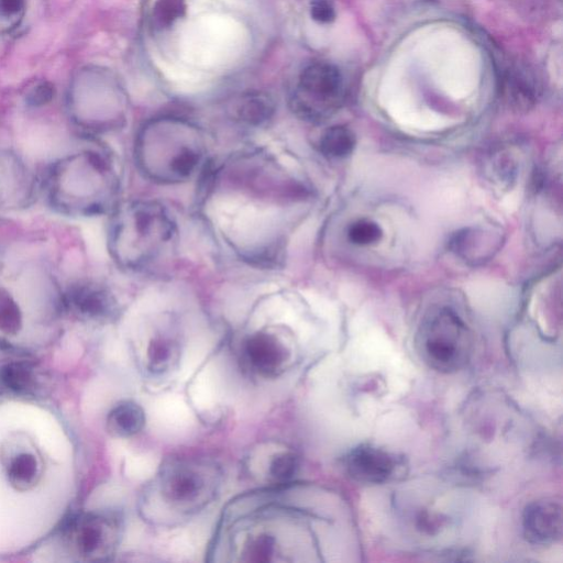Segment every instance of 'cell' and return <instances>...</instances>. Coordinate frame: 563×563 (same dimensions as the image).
Here are the masks:
<instances>
[{
  "label": "cell",
  "instance_id": "obj_1",
  "mask_svg": "<svg viewBox=\"0 0 563 563\" xmlns=\"http://www.w3.org/2000/svg\"><path fill=\"white\" fill-rule=\"evenodd\" d=\"M117 189L112 163L98 151L85 150L58 159L45 178V192L51 206L73 217L107 211Z\"/></svg>",
  "mask_w": 563,
  "mask_h": 563
},
{
  "label": "cell",
  "instance_id": "obj_2",
  "mask_svg": "<svg viewBox=\"0 0 563 563\" xmlns=\"http://www.w3.org/2000/svg\"><path fill=\"white\" fill-rule=\"evenodd\" d=\"M173 235L174 224L161 206L134 202L114 212L109 247L117 262L135 268L155 258Z\"/></svg>",
  "mask_w": 563,
  "mask_h": 563
},
{
  "label": "cell",
  "instance_id": "obj_3",
  "mask_svg": "<svg viewBox=\"0 0 563 563\" xmlns=\"http://www.w3.org/2000/svg\"><path fill=\"white\" fill-rule=\"evenodd\" d=\"M472 334L464 321L449 308L432 311L417 334V350L422 361L441 373L463 368L472 354Z\"/></svg>",
  "mask_w": 563,
  "mask_h": 563
},
{
  "label": "cell",
  "instance_id": "obj_4",
  "mask_svg": "<svg viewBox=\"0 0 563 563\" xmlns=\"http://www.w3.org/2000/svg\"><path fill=\"white\" fill-rule=\"evenodd\" d=\"M121 103L120 87L104 70L80 71L69 89V113L73 121L86 131L111 126L118 120Z\"/></svg>",
  "mask_w": 563,
  "mask_h": 563
},
{
  "label": "cell",
  "instance_id": "obj_5",
  "mask_svg": "<svg viewBox=\"0 0 563 563\" xmlns=\"http://www.w3.org/2000/svg\"><path fill=\"white\" fill-rule=\"evenodd\" d=\"M120 536L118 520L102 514L71 517L62 530L67 551L82 561H106L117 548Z\"/></svg>",
  "mask_w": 563,
  "mask_h": 563
},
{
  "label": "cell",
  "instance_id": "obj_6",
  "mask_svg": "<svg viewBox=\"0 0 563 563\" xmlns=\"http://www.w3.org/2000/svg\"><path fill=\"white\" fill-rule=\"evenodd\" d=\"M341 88V74L334 65L325 62L311 63L299 75L291 106L303 118L320 119L335 108Z\"/></svg>",
  "mask_w": 563,
  "mask_h": 563
},
{
  "label": "cell",
  "instance_id": "obj_7",
  "mask_svg": "<svg viewBox=\"0 0 563 563\" xmlns=\"http://www.w3.org/2000/svg\"><path fill=\"white\" fill-rule=\"evenodd\" d=\"M213 475H209L206 465L173 461L164 466L161 475L163 498L180 510L198 509L213 493Z\"/></svg>",
  "mask_w": 563,
  "mask_h": 563
},
{
  "label": "cell",
  "instance_id": "obj_8",
  "mask_svg": "<svg viewBox=\"0 0 563 563\" xmlns=\"http://www.w3.org/2000/svg\"><path fill=\"white\" fill-rule=\"evenodd\" d=\"M59 305L75 317L87 321H107L117 313V301L104 286L78 282L59 297Z\"/></svg>",
  "mask_w": 563,
  "mask_h": 563
},
{
  "label": "cell",
  "instance_id": "obj_9",
  "mask_svg": "<svg viewBox=\"0 0 563 563\" xmlns=\"http://www.w3.org/2000/svg\"><path fill=\"white\" fill-rule=\"evenodd\" d=\"M342 464L345 473L357 483L383 484L395 476L398 460L382 448L363 443L347 451Z\"/></svg>",
  "mask_w": 563,
  "mask_h": 563
},
{
  "label": "cell",
  "instance_id": "obj_10",
  "mask_svg": "<svg viewBox=\"0 0 563 563\" xmlns=\"http://www.w3.org/2000/svg\"><path fill=\"white\" fill-rule=\"evenodd\" d=\"M522 531L526 540L532 544L558 542L563 531L561 505L549 498L529 503L522 512Z\"/></svg>",
  "mask_w": 563,
  "mask_h": 563
},
{
  "label": "cell",
  "instance_id": "obj_11",
  "mask_svg": "<svg viewBox=\"0 0 563 563\" xmlns=\"http://www.w3.org/2000/svg\"><path fill=\"white\" fill-rule=\"evenodd\" d=\"M34 180L14 154L0 152V212L26 206L33 198Z\"/></svg>",
  "mask_w": 563,
  "mask_h": 563
},
{
  "label": "cell",
  "instance_id": "obj_12",
  "mask_svg": "<svg viewBox=\"0 0 563 563\" xmlns=\"http://www.w3.org/2000/svg\"><path fill=\"white\" fill-rule=\"evenodd\" d=\"M242 357L252 372L269 377L283 369L288 351L274 334L257 332L244 341Z\"/></svg>",
  "mask_w": 563,
  "mask_h": 563
},
{
  "label": "cell",
  "instance_id": "obj_13",
  "mask_svg": "<svg viewBox=\"0 0 563 563\" xmlns=\"http://www.w3.org/2000/svg\"><path fill=\"white\" fill-rule=\"evenodd\" d=\"M41 473L40 459L31 451L14 452L5 465L9 484L20 492L33 488L40 481Z\"/></svg>",
  "mask_w": 563,
  "mask_h": 563
},
{
  "label": "cell",
  "instance_id": "obj_14",
  "mask_svg": "<svg viewBox=\"0 0 563 563\" xmlns=\"http://www.w3.org/2000/svg\"><path fill=\"white\" fill-rule=\"evenodd\" d=\"M144 424V410L133 401L118 404L107 417V429L115 437H133L142 431Z\"/></svg>",
  "mask_w": 563,
  "mask_h": 563
},
{
  "label": "cell",
  "instance_id": "obj_15",
  "mask_svg": "<svg viewBox=\"0 0 563 563\" xmlns=\"http://www.w3.org/2000/svg\"><path fill=\"white\" fill-rule=\"evenodd\" d=\"M234 112L239 120L251 125H260L273 115L274 101L265 92L249 91L236 99Z\"/></svg>",
  "mask_w": 563,
  "mask_h": 563
},
{
  "label": "cell",
  "instance_id": "obj_16",
  "mask_svg": "<svg viewBox=\"0 0 563 563\" xmlns=\"http://www.w3.org/2000/svg\"><path fill=\"white\" fill-rule=\"evenodd\" d=\"M36 384L35 371L25 362H11L0 367V387L10 394L31 395Z\"/></svg>",
  "mask_w": 563,
  "mask_h": 563
},
{
  "label": "cell",
  "instance_id": "obj_17",
  "mask_svg": "<svg viewBox=\"0 0 563 563\" xmlns=\"http://www.w3.org/2000/svg\"><path fill=\"white\" fill-rule=\"evenodd\" d=\"M503 92L507 101L519 110H527L533 106L538 93L531 79L517 73L505 76Z\"/></svg>",
  "mask_w": 563,
  "mask_h": 563
},
{
  "label": "cell",
  "instance_id": "obj_18",
  "mask_svg": "<svg viewBox=\"0 0 563 563\" xmlns=\"http://www.w3.org/2000/svg\"><path fill=\"white\" fill-rule=\"evenodd\" d=\"M356 144L354 133L346 126L334 125L324 131L320 139V150L330 158L349 156Z\"/></svg>",
  "mask_w": 563,
  "mask_h": 563
},
{
  "label": "cell",
  "instance_id": "obj_19",
  "mask_svg": "<svg viewBox=\"0 0 563 563\" xmlns=\"http://www.w3.org/2000/svg\"><path fill=\"white\" fill-rule=\"evenodd\" d=\"M36 0H0V35L21 30Z\"/></svg>",
  "mask_w": 563,
  "mask_h": 563
},
{
  "label": "cell",
  "instance_id": "obj_20",
  "mask_svg": "<svg viewBox=\"0 0 563 563\" xmlns=\"http://www.w3.org/2000/svg\"><path fill=\"white\" fill-rule=\"evenodd\" d=\"M187 11L186 0H156L152 9V23L156 29H167Z\"/></svg>",
  "mask_w": 563,
  "mask_h": 563
},
{
  "label": "cell",
  "instance_id": "obj_21",
  "mask_svg": "<svg viewBox=\"0 0 563 563\" xmlns=\"http://www.w3.org/2000/svg\"><path fill=\"white\" fill-rule=\"evenodd\" d=\"M22 325V312L13 296L0 286V332L15 334Z\"/></svg>",
  "mask_w": 563,
  "mask_h": 563
},
{
  "label": "cell",
  "instance_id": "obj_22",
  "mask_svg": "<svg viewBox=\"0 0 563 563\" xmlns=\"http://www.w3.org/2000/svg\"><path fill=\"white\" fill-rule=\"evenodd\" d=\"M147 360L152 372L162 373L168 369L177 360V349L170 341L155 340L148 347Z\"/></svg>",
  "mask_w": 563,
  "mask_h": 563
},
{
  "label": "cell",
  "instance_id": "obj_23",
  "mask_svg": "<svg viewBox=\"0 0 563 563\" xmlns=\"http://www.w3.org/2000/svg\"><path fill=\"white\" fill-rule=\"evenodd\" d=\"M298 467V457L294 453H278L269 462L268 475L274 482L286 484L296 475Z\"/></svg>",
  "mask_w": 563,
  "mask_h": 563
},
{
  "label": "cell",
  "instance_id": "obj_24",
  "mask_svg": "<svg viewBox=\"0 0 563 563\" xmlns=\"http://www.w3.org/2000/svg\"><path fill=\"white\" fill-rule=\"evenodd\" d=\"M383 235L380 227L371 220L362 219L353 222L347 230L349 240L357 245H369L378 242Z\"/></svg>",
  "mask_w": 563,
  "mask_h": 563
},
{
  "label": "cell",
  "instance_id": "obj_25",
  "mask_svg": "<svg viewBox=\"0 0 563 563\" xmlns=\"http://www.w3.org/2000/svg\"><path fill=\"white\" fill-rule=\"evenodd\" d=\"M310 15L316 22L327 24L334 21L335 11L328 0H312Z\"/></svg>",
  "mask_w": 563,
  "mask_h": 563
},
{
  "label": "cell",
  "instance_id": "obj_26",
  "mask_svg": "<svg viewBox=\"0 0 563 563\" xmlns=\"http://www.w3.org/2000/svg\"><path fill=\"white\" fill-rule=\"evenodd\" d=\"M53 88L47 84H40L27 95V102L33 106H42L48 102L53 97Z\"/></svg>",
  "mask_w": 563,
  "mask_h": 563
}]
</instances>
